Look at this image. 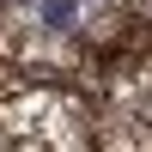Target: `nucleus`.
I'll return each instance as SVG.
<instances>
[{"label":"nucleus","mask_w":152,"mask_h":152,"mask_svg":"<svg viewBox=\"0 0 152 152\" xmlns=\"http://www.w3.org/2000/svg\"><path fill=\"white\" fill-rule=\"evenodd\" d=\"M43 18H49V24H73V6H67V0H49Z\"/></svg>","instance_id":"f257e3e1"}]
</instances>
